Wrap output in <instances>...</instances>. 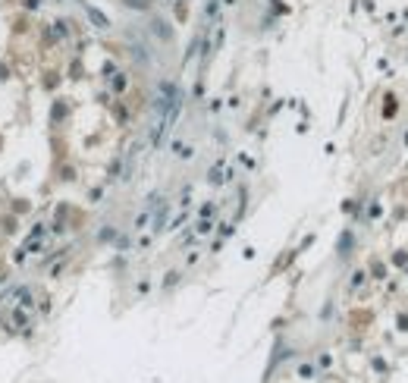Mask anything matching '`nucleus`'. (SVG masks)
Returning a JSON list of instances; mask_svg holds the SVG:
<instances>
[{
    "label": "nucleus",
    "instance_id": "f257e3e1",
    "mask_svg": "<svg viewBox=\"0 0 408 383\" xmlns=\"http://www.w3.org/2000/svg\"><path fill=\"white\" fill-rule=\"evenodd\" d=\"M85 16H88V19H91V22H94V25H97V28H107V25H110V19H107V16H104V13H101V10H94V6H88V3H85Z\"/></svg>",
    "mask_w": 408,
    "mask_h": 383
},
{
    "label": "nucleus",
    "instance_id": "f03ea898",
    "mask_svg": "<svg viewBox=\"0 0 408 383\" xmlns=\"http://www.w3.org/2000/svg\"><path fill=\"white\" fill-rule=\"evenodd\" d=\"M210 226H214V223H210L207 217H204V220L198 223V226H195V232H198V236H204V232H210Z\"/></svg>",
    "mask_w": 408,
    "mask_h": 383
},
{
    "label": "nucleus",
    "instance_id": "39448f33",
    "mask_svg": "<svg viewBox=\"0 0 408 383\" xmlns=\"http://www.w3.org/2000/svg\"><path fill=\"white\" fill-rule=\"evenodd\" d=\"M129 6H148V0H126Z\"/></svg>",
    "mask_w": 408,
    "mask_h": 383
},
{
    "label": "nucleus",
    "instance_id": "423d86ee",
    "mask_svg": "<svg viewBox=\"0 0 408 383\" xmlns=\"http://www.w3.org/2000/svg\"><path fill=\"white\" fill-rule=\"evenodd\" d=\"M3 280H6V276H0V283H3Z\"/></svg>",
    "mask_w": 408,
    "mask_h": 383
},
{
    "label": "nucleus",
    "instance_id": "20e7f679",
    "mask_svg": "<svg viewBox=\"0 0 408 383\" xmlns=\"http://www.w3.org/2000/svg\"><path fill=\"white\" fill-rule=\"evenodd\" d=\"M25 6H28V10H38V6H41V0H25Z\"/></svg>",
    "mask_w": 408,
    "mask_h": 383
},
{
    "label": "nucleus",
    "instance_id": "7ed1b4c3",
    "mask_svg": "<svg viewBox=\"0 0 408 383\" xmlns=\"http://www.w3.org/2000/svg\"><path fill=\"white\" fill-rule=\"evenodd\" d=\"M54 25H57V35H60V38H66V35H69V28H66V22H54Z\"/></svg>",
    "mask_w": 408,
    "mask_h": 383
}]
</instances>
